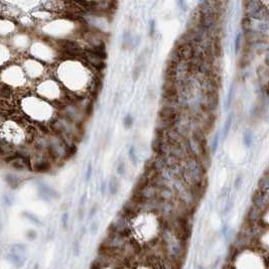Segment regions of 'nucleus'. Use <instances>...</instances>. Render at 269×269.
<instances>
[{
  "instance_id": "obj_1",
  "label": "nucleus",
  "mask_w": 269,
  "mask_h": 269,
  "mask_svg": "<svg viewBox=\"0 0 269 269\" xmlns=\"http://www.w3.org/2000/svg\"><path fill=\"white\" fill-rule=\"evenodd\" d=\"M183 163H184V169L187 170V173L193 177V180L196 181L198 184H200V186L203 187L206 169H205L204 166L202 165L199 158H196V157H193V156H189L183 161Z\"/></svg>"
},
{
  "instance_id": "obj_2",
  "label": "nucleus",
  "mask_w": 269,
  "mask_h": 269,
  "mask_svg": "<svg viewBox=\"0 0 269 269\" xmlns=\"http://www.w3.org/2000/svg\"><path fill=\"white\" fill-rule=\"evenodd\" d=\"M187 148L189 151V155L200 158L206 152V147L203 146L193 135H190L187 138Z\"/></svg>"
},
{
  "instance_id": "obj_3",
  "label": "nucleus",
  "mask_w": 269,
  "mask_h": 269,
  "mask_svg": "<svg viewBox=\"0 0 269 269\" xmlns=\"http://www.w3.org/2000/svg\"><path fill=\"white\" fill-rule=\"evenodd\" d=\"M64 117L68 119L69 121H71V122L79 125V124L82 123L85 115H84L83 111L77 105H67L65 107Z\"/></svg>"
},
{
  "instance_id": "obj_4",
  "label": "nucleus",
  "mask_w": 269,
  "mask_h": 269,
  "mask_svg": "<svg viewBox=\"0 0 269 269\" xmlns=\"http://www.w3.org/2000/svg\"><path fill=\"white\" fill-rule=\"evenodd\" d=\"M60 46L63 50V53L68 56H79L83 55L84 52L80 48L79 45L74 40L65 39L60 42Z\"/></svg>"
},
{
  "instance_id": "obj_5",
  "label": "nucleus",
  "mask_w": 269,
  "mask_h": 269,
  "mask_svg": "<svg viewBox=\"0 0 269 269\" xmlns=\"http://www.w3.org/2000/svg\"><path fill=\"white\" fill-rule=\"evenodd\" d=\"M157 190L155 187L152 186L149 183H144L142 186L139 187L138 191H137V196L140 199V201H149L157 198Z\"/></svg>"
},
{
  "instance_id": "obj_6",
  "label": "nucleus",
  "mask_w": 269,
  "mask_h": 269,
  "mask_svg": "<svg viewBox=\"0 0 269 269\" xmlns=\"http://www.w3.org/2000/svg\"><path fill=\"white\" fill-rule=\"evenodd\" d=\"M174 49H176L180 60L190 62L194 56V48H193V45H177L176 48Z\"/></svg>"
},
{
  "instance_id": "obj_7",
  "label": "nucleus",
  "mask_w": 269,
  "mask_h": 269,
  "mask_svg": "<svg viewBox=\"0 0 269 269\" xmlns=\"http://www.w3.org/2000/svg\"><path fill=\"white\" fill-rule=\"evenodd\" d=\"M267 193H264V191H261L259 190L255 191L253 197H252V203L254 205V208L261 211L267 206Z\"/></svg>"
},
{
  "instance_id": "obj_8",
  "label": "nucleus",
  "mask_w": 269,
  "mask_h": 269,
  "mask_svg": "<svg viewBox=\"0 0 269 269\" xmlns=\"http://www.w3.org/2000/svg\"><path fill=\"white\" fill-rule=\"evenodd\" d=\"M83 55H85V58L87 60V62H88L90 65H92L94 68H96V69H98V70L101 71V70H103L106 67L105 60L98 58V56H93V55H91V53H84Z\"/></svg>"
},
{
  "instance_id": "obj_9",
  "label": "nucleus",
  "mask_w": 269,
  "mask_h": 269,
  "mask_svg": "<svg viewBox=\"0 0 269 269\" xmlns=\"http://www.w3.org/2000/svg\"><path fill=\"white\" fill-rule=\"evenodd\" d=\"M50 167H52V164H50V162L48 160V159H45L42 157V158L40 159H38L35 161V165H33V170L36 171V173H48V171L50 169Z\"/></svg>"
},
{
  "instance_id": "obj_10",
  "label": "nucleus",
  "mask_w": 269,
  "mask_h": 269,
  "mask_svg": "<svg viewBox=\"0 0 269 269\" xmlns=\"http://www.w3.org/2000/svg\"><path fill=\"white\" fill-rule=\"evenodd\" d=\"M176 197V194L171 189H160L157 191V198L161 201L173 202Z\"/></svg>"
},
{
  "instance_id": "obj_11",
  "label": "nucleus",
  "mask_w": 269,
  "mask_h": 269,
  "mask_svg": "<svg viewBox=\"0 0 269 269\" xmlns=\"http://www.w3.org/2000/svg\"><path fill=\"white\" fill-rule=\"evenodd\" d=\"M119 180L118 179L113 176L110 177L109 181L107 183V191H109V194H111V196H115V194H118V191H119Z\"/></svg>"
},
{
  "instance_id": "obj_12",
  "label": "nucleus",
  "mask_w": 269,
  "mask_h": 269,
  "mask_svg": "<svg viewBox=\"0 0 269 269\" xmlns=\"http://www.w3.org/2000/svg\"><path fill=\"white\" fill-rule=\"evenodd\" d=\"M235 88H236V85H235V83H232L231 86H230V88H229V91H228L226 101H225V110H226V111L230 108L231 105H232V102H233L234 94H235Z\"/></svg>"
},
{
  "instance_id": "obj_13",
  "label": "nucleus",
  "mask_w": 269,
  "mask_h": 269,
  "mask_svg": "<svg viewBox=\"0 0 269 269\" xmlns=\"http://www.w3.org/2000/svg\"><path fill=\"white\" fill-rule=\"evenodd\" d=\"M232 123H233V113H230V114H228L226 121H225V124H224L223 139H226L228 135H229V132H230L231 127H232Z\"/></svg>"
},
{
  "instance_id": "obj_14",
  "label": "nucleus",
  "mask_w": 269,
  "mask_h": 269,
  "mask_svg": "<svg viewBox=\"0 0 269 269\" xmlns=\"http://www.w3.org/2000/svg\"><path fill=\"white\" fill-rule=\"evenodd\" d=\"M253 138H254V134L253 131L251 129H245L243 132V142L244 145L246 147H251L252 143H253Z\"/></svg>"
},
{
  "instance_id": "obj_15",
  "label": "nucleus",
  "mask_w": 269,
  "mask_h": 269,
  "mask_svg": "<svg viewBox=\"0 0 269 269\" xmlns=\"http://www.w3.org/2000/svg\"><path fill=\"white\" fill-rule=\"evenodd\" d=\"M258 187H259V191H264V193H268V187H269V180L267 173H265L264 176L260 177L259 181H258Z\"/></svg>"
},
{
  "instance_id": "obj_16",
  "label": "nucleus",
  "mask_w": 269,
  "mask_h": 269,
  "mask_svg": "<svg viewBox=\"0 0 269 269\" xmlns=\"http://www.w3.org/2000/svg\"><path fill=\"white\" fill-rule=\"evenodd\" d=\"M128 157L130 162L133 164L134 166H136L138 164V156H137L136 153V148L134 145H131L128 149Z\"/></svg>"
},
{
  "instance_id": "obj_17",
  "label": "nucleus",
  "mask_w": 269,
  "mask_h": 269,
  "mask_svg": "<svg viewBox=\"0 0 269 269\" xmlns=\"http://www.w3.org/2000/svg\"><path fill=\"white\" fill-rule=\"evenodd\" d=\"M131 36H132V35H131V32H129L128 30H125V31H123V35H122V43H121V45H122V49H129V45H130V42H131Z\"/></svg>"
},
{
  "instance_id": "obj_18",
  "label": "nucleus",
  "mask_w": 269,
  "mask_h": 269,
  "mask_svg": "<svg viewBox=\"0 0 269 269\" xmlns=\"http://www.w3.org/2000/svg\"><path fill=\"white\" fill-rule=\"evenodd\" d=\"M219 142H220V132L218 131L213 136V139H212V143H211V152L213 154L217 152L218 147H219Z\"/></svg>"
},
{
  "instance_id": "obj_19",
  "label": "nucleus",
  "mask_w": 269,
  "mask_h": 269,
  "mask_svg": "<svg viewBox=\"0 0 269 269\" xmlns=\"http://www.w3.org/2000/svg\"><path fill=\"white\" fill-rule=\"evenodd\" d=\"M116 173L119 176L121 177H125L126 176V164L124 162V160H119L117 162L116 165Z\"/></svg>"
},
{
  "instance_id": "obj_20",
  "label": "nucleus",
  "mask_w": 269,
  "mask_h": 269,
  "mask_svg": "<svg viewBox=\"0 0 269 269\" xmlns=\"http://www.w3.org/2000/svg\"><path fill=\"white\" fill-rule=\"evenodd\" d=\"M242 38H243V35H242V32H237L236 33V36H235V43H234L235 53H236V55L240 52V49H241Z\"/></svg>"
},
{
  "instance_id": "obj_21",
  "label": "nucleus",
  "mask_w": 269,
  "mask_h": 269,
  "mask_svg": "<svg viewBox=\"0 0 269 269\" xmlns=\"http://www.w3.org/2000/svg\"><path fill=\"white\" fill-rule=\"evenodd\" d=\"M140 40H141V36L139 35H135L131 36V42H130V45H129V49H136L137 46L140 45Z\"/></svg>"
},
{
  "instance_id": "obj_22",
  "label": "nucleus",
  "mask_w": 269,
  "mask_h": 269,
  "mask_svg": "<svg viewBox=\"0 0 269 269\" xmlns=\"http://www.w3.org/2000/svg\"><path fill=\"white\" fill-rule=\"evenodd\" d=\"M260 215H261V210H258V209H256V208H252L249 212L248 217H249V219L251 221H256L259 219Z\"/></svg>"
},
{
  "instance_id": "obj_23",
  "label": "nucleus",
  "mask_w": 269,
  "mask_h": 269,
  "mask_svg": "<svg viewBox=\"0 0 269 269\" xmlns=\"http://www.w3.org/2000/svg\"><path fill=\"white\" fill-rule=\"evenodd\" d=\"M148 32L150 38H153L156 32V22L154 19H150L148 22Z\"/></svg>"
},
{
  "instance_id": "obj_24",
  "label": "nucleus",
  "mask_w": 269,
  "mask_h": 269,
  "mask_svg": "<svg viewBox=\"0 0 269 269\" xmlns=\"http://www.w3.org/2000/svg\"><path fill=\"white\" fill-rule=\"evenodd\" d=\"M133 116L131 114H127L123 118V125L125 128H130L133 125Z\"/></svg>"
},
{
  "instance_id": "obj_25",
  "label": "nucleus",
  "mask_w": 269,
  "mask_h": 269,
  "mask_svg": "<svg viewBox=\"0 0 269 269\" xmlns=\"http://www.w3.org/2000/svg\"><path fill=\"white\" fill-rule=\"evenodd\" d=\"M92 176H93V165H92V163L89 162L88 165H87L86 174H85V180L87 181V183H89V181L91 180Z\"/></svg>"
},
{
  "instance_id": "obj_26",
  "label": "nucleus",
  "mask_w": 269,
  "mask_h": 269,
  "mask_svg": "<svg viewBox=\"0 0 269 269\" xmlns=\"http://www.w3.org/2000/svg\"><path fill=\"white\" fill-rule=\"evenodd\" d=\"M242 184H243V176H242L241 174H238L234 180V187L236 190H240Z\"/></svg>"
},
{
  "instance_id": "obj_27",
  "label": "nucleus",
  "mask_w": 269,
  "mask_h": 269,
  "mask_svg": "<svg viewBox=\"0 0 269 269\" xmlns=\"http://www.w3.org/2000/svg\"><path fill=\"white\" fill-rule=\"evenodd\" d=\"M176 4H177V6H179L180 11L186 12L187 10V4L186 1H184V0H180V1H177Z\"/></svg>"
},
{
  "instance_id": "obj_28",
  "label": "nucleus",
  "mask_w": 269,
  "mask_h": 269,
  "mask_svg": "<svg viewBox=\"0 0 269 269\" xmlns=\"http://www.w3.org/2000/svg\"><path fill=\"white\" fill-rule=\"evenodd\" d=\"M107 181H102V184H100V193L102 196H105L107 193Z\"/></svg>"
},
{
  "instance_id": "obj_29",
  "label": "nucleus",
  "mask_w": 269,
  "mask_h": 269,
  "mask_svg": "<svg viewBox=\"0 0 269 269\" xmlns=\"http://www.w3.org/2000/svg\"><path fill=\"white\" fill-rule=\"evenodd\" d=\"M26 237H27L28 240H35L36 238V233L35 231H28L27 235H26Z\"/></svg>"
},
{
  "instance_id": "obj_30",
  "label": "nucleus",
  "mask_w": 269,
  "mask_h": 269,
  "mask_svg": "<svg viewBox=\"0 0 269 269\" xmlns=\"http://www.w3.org/2000/svg\"><path fill=\"white\" fill-rule=\"evenodd\" d=\"M97 231H98V223H97V222H93V223L91 224V232H92L93 234H96Z\"/></svg>"
},
{
  "instance_id": "obj_31",
  "label": "nucleus",
  "mask_w": 269,
  "mask_h": 269,
  "mask_svg": "<svg viewBox=\"0 0 269 269\" xmlns=\"http://www.w3.org/2000/svg\"><path fill=\"white\" fill-rule=\"evenodd\" d=\"M97 207L96 206H94L92 209H91V211H90V217H94L96 215V213H97Z\"/></svg>"
},
{
  "instance_id": "obj_32",
  "label": "nucleus",
  "mask_w": 269,
  "mask_h": 269,
  "mask_svg": "<svg viewBox=\"0 0 269 269\" xmlns=\"http://www.w3.org/2000/svg\"><path fill=\"white\" fill-rule=\"evenodd\" d=\"M67 223H68V214H64V216H63V224H64V226L65 227H67Z\"/></svg>"
}]
</instances>
